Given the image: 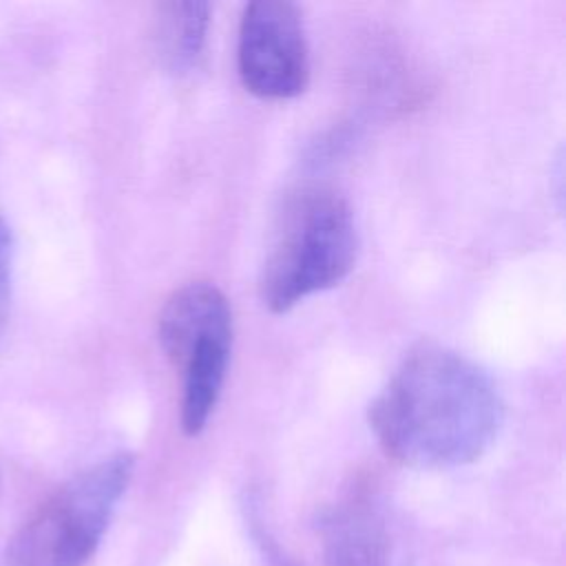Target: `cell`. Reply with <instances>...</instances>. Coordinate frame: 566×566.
<instances>
[{
	"instance_id": "6da1fadb",
	"label": "cell",
	"mask_w": 566,
	"mask_h": 566,
	"mask_svg": "<svg viewBox=\"0 0 566 566\" xmlns=\"http://www.w3.org/2000/svg\"><path fill=\"white\" fill-rule=\"evenodd\" d=\"M504 405L491 376L442 345L413 347L369 405L382 451L413 469H453L486 453Z\"/></svg>"
},
{
	"instance_id": "7a4b0ae2",
	"label": "cell",
	"mask_w": 566,
	"mask_h": 566,
	"mask_svg": "<svg viewBox=\"0 0 566 566\" xmlns=\"http://www.w3.org/2000/svg\"><path fill=\"white\" fill-rule=\"evenodd\" d=\"M358 232L349 203L325 186L292 190L276 212L259 272L263 305L283 314L354 270Z\"/></svg>"
},
{
	"instance_id": "3957f363",
	"label": "cell",
	"mask_w": 566,
	"mask_h": 566,
	"mask_svg": "<svg viewBox=\"0 0 566 566\" xmlns=\"http://www.w3.org/2000/svg\"><path fill=\"white\" fill-rule=\"evenodd\" d=\"M135 458L113 453L57 486L20 526L0 566H84L128 489Z\"/></svg>"
},
{
	"instance_id": "277c9868",
	"label": "cell",
	"mask_w": 566,
	"mask_h": 566,
	"mask_svg": "<svg viewBox=\"0 0 566 566\" xmlns=\"http://www.w3.org/2000/svg\"><path fill=\"white\" fill-rule=\"evenodd\" d=\"M159 347L181 371V429L199 436L223 389L232 352V307L226 294L206 281L175 290L157 323Z\"/></svg>"
},
{
	"instance_id": "5b68a950",
	"label": "cell",
	"mask_w": 566,
	"mask_h": 566,
	"mask_svg": "<svg viewBox=\"0 0 566 566\" xmlns=\"http://www.w3.org/2000/svg\"><path fill=\"white\" fill-rule=\"evenodd\" d=\"M237 69L248 93L290 99L310 82V49L298 9L285 0H254L239 22Z\"/></svg>"
},
{
	"instance_id": "8992f818",
	"label": "cell",
	"mask_w": 566,
	"mask_h": 566,
	"mask_svg": "<svg viewBox=\"0 0 566 566\" xmlns=\"http://www.w3.org/2000/svg\"><path fill=\"white\" fill-rule=\"evenodd\" d=\"M323 566H389V535L374 500L352 493L318 522Z\"/></svg>"
},
{
	"instance_id": "52a82bcc",
	"label": "cell",
	"mask_w": 566,
	"mask_h": 566,
	"mask_svg": "<svg viewBox=\"0 0 566 566\" xmlns=\"http://www.w3.org/2000/svg\"><path fill=\"white\" fill-rule=\"evenodd\" d=\"M153 22L155 51L161 64L177 75L192 71L203 55L210 4L199 0L161 2Z\"/></svg>"
},
{
	"instance_id": "ba28073f",
	"label": "cell",
	"mask_w": 566,
	"mask_h": 566,
	"mask_svg": "<svg viewBox=\"0 0 566 566\" xmlns=\"http://www.w3.org/2000/svg\"><path fill=\"white\" fill-rule=\"evenodd\" d=\"M13 232L4 217L0 214V334L4 329L9 305H11V285H13Z\"/></svg>"
}]
</instances>
